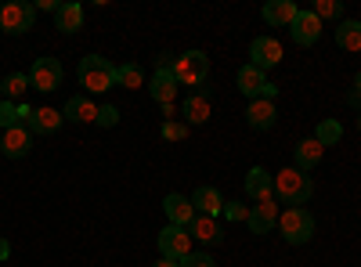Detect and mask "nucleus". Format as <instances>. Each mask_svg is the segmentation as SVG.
<instances>
[{"label":"nucleus","mask_w":361,"mask_h":267,"mask_svg":"<svg viewBox=\"0 0 361 267\" xmlns=\"http://www.w3.org/2000/svg\"><path fill=\"white\" fill-rule=\"evenodd\" d=\"M29 148H33V130L29 127H8L4 137H0V152H4L8 159H25Z\"/></svg>","instance_id":"obj_10"},{"label":"nucleus","mask_w":361,"mask_h":267,"mask_svg":"<svg viewBox=\"0 0 361 267\" xmlns=\"http://www.w3.org/2000/svg\"><path fill=\"white\" fill-rule=\"evenodd\" d=\"M224 217H228V221H246L250 210H246L243 202H224Z\"/></svg>","instance_id":"obj_34"},{"label":"nucleus","mask_w":361,"mask_h":267,"mask_svg":"<svg viewBox=\"0 0 361 267\" xmlns=\"http://www.w3.org/2000/svg\"><path fill=\"white\" fill-rule=\"evenodd\" d=\"M336 44H340L343 51H361V22H357V18L340 22V29H336Z\"/></svg>","instance_id":"obj_26"},{"label":"nucleus","mask_w":361,"mask_h":267,"mask_svg":"<svg viewBox=\"0 0 361 267\" xmlns=\"http://www.w3.org/2000/svg\"><path fill=\"white\" fill-rule=\"evenodd\" d=\"M54 29H58V33H80V29H83V8L80 4H73V0H69V4H62V8H58L54 11Z\"/></svg>","instance_id":"obj_23"},{"label":"nucleus","mask_w":361,"mask_h":267,"mask_svg":"<svg viewBox=\"0 0 361 267\" xmlns=\"http://www.w3.org/2000/svg\"><path fill=\"white\" fill-rule=\"evenodd\" d=\"M116 83L127 87V91H137V87H145V69L141 66H116Z\"/></svg>","instance_id":"obj_27"},{"label":"nucleus","mask_w":361,"mask_h":267,"mask_svg":"<svg viewBox=\"0 0 361 267\" xmlns=\"http://www.w3.org/2000/svg\"><path fill=\"white\" fill-rule=\"evenodd\" d=\"M180 267H217V263L209 260V253H188L185 260H180Z\"/></svg>","instance_id":"obj_33"},{"label":"nucleus","mask_w":361,"mask_h":267,"mask_svg":"<svg viewBox=\"0 0 361 267\" xmlns=\"http://www.w3.org/2000/svg\"><path fill=\"white\" fill-rule=\"evenodd\" d=\"M76 76H80V87H87L90 94H105V91L116 87V66L109 62V58H102V54L80 58Z\"/></svg>","instance_id":"obj_1"},{"label":"nucleus","mask_w":361,"mask_h":267,"mask_svg":"<svg viewBox=\"0 0 361 267\" xmlns=\"http://www.w3.org/2000/svg\"><path fill=\"white\" fill-rule=\"evenodd\" d=\"M163 137H166V141H185V137H188V127L177 123V120H166V123H163Z\"/></svg>","instance_id":"obj_32"},{"label":"nucleus","mask_w":361,"mask_h":267,"mask_svg":"<svg viewBox=\"0 0 361 267\" xmlns=\"http://www.w3.org/2000/svg\"><path fill=\"white\" fill-rule=\"evenodd\" d=\"M163 213L170 217V224L173 228H192V221H195V206H192V199L188 195H166L163 199Z\"/></svg>","instance_id":"obj_13"},{"label":"nucleus","mask_w":361,"mask_h":267,"mask_svg":"<svg viewBox=\"0 0 361 267\" xmlns=\"http://www.w3.org/2000/svg\"><path fill=\"white\" fill-rule=\"evenodd\" d=\"M62 62L58 58H37L33 62V69H29V87L33 91H44V94H51V91H58L62 87Z\"/></svg>","instance_id":"obj_6"},{"label":"nucleus","mask_w":361,"mask_h":267,"mask_svg":"<svg viewBox=\"0 0 361 267\" xmlns=\"http://www.w3.org/2000/svg\"><path fill=\"white\" fill-rule=\"evenodd\" d=\"M152 98L159 101V105H173V98L180 94V83H177V76H173V66H156V73H152Z\"/></svg>","instance_id":"obj_11"},{"label":"nucleus","mask_w":361,"mask_h":267,"mask_svg":"<svg viewBox=\"0 0 361 267\" xmlns=\"http://www.w3.org/2000/svg\"><path fill=\"white\" fill-rule=\"evenodd\" d=\"M152 267H180V260H166V256H163V260H156Z\"/></svg>","instance_id":"obj_37"},{"label":"nucleus","mask_w":361,"mask_h":267,"mask_svg":"<svg viewBox=\"0 0 361 267\" xmlns=\"http://www.w3.org/2000/svg\"><path fill=\"white\" fill-rule=\"evenodd\" d=\"M357 130H361V116H357Z\"/></svg>","instance_id":"obj_39"},{"label":"nucleus","mask_w":361,"mask_h":267,"mask_svg":"<svg viewBox=\"0 0 361 267\" xmlns=\"http://www.w3.org/2000/svg\"><path fill=\"white\" fill-rule=\"evenodd\" d=\"M296 11H300V8L293 4V0H267V4L260 8V18H264L267 25H279V29L286 25V29H289L293 18H296Z\"/></svg>","instance_id":"obj_16"},{"label":"nucleus","mask_w":361,"mask_h":267,"mask_svg":"<svg viewBox=\"0 0 361 267\" xmlns=\"http://www.w3.org/2000/svg\"><path fill=\"white\" fill-rule=\"evenodd\" d=\"M62 120H66V116L62 112H58V108H51V105H44V108H33V116H29V130H33V137L37 134H54L58 127H62Z\"/></svg>","instance_id":"obj_21"},{"label":"nucleus","mask_w":361,"mask_h":267,"mask_svg":"<svg viewBox=\"0 0 361 267\" xmlns=\"http://www.w3.org/2000/svg\"><path fill=\"white\" fill-rule=\"evenodd\" d=\"M275 120H279L275 101H267V98L250 101V108H246V123H250L253 130H271V127H275Z\"/></svg>","instance_id":"obj_18"},{"label":"nucleus","mask_w":361,"mask_h":267,"mask_svg":"<svg viewBox=\"0 0 361 267\" xmlns=\"http://www.w3.org/2000/svg\"><path fill=\"white\" fill-rule=\"evenodd\" d=\"M289 33H293V40H296L300 47H314L318 37H322V18H318L314 11H296Z\"/></svg>","instance_id":"obj_9"},{"label":"nucleus","mask_w":361,"mask_h":267,"mask_svg":"<svg viewBox=\"0 0 361 267\" xmlns=\"http://www.w3.org/2000/svg\"><path fill=\"white\" fill-rule=\"evenodd\" d=\"M0 91H4V101L22 105L25 91H33V87H29V73H11V76H4V83H0Z\"/></svg>","instance_id":"obj_25"},{"label":"nucleus","mask_w":361,"mask_h":267,"mask_svg":"<svg viewBox=\"0 0 361 267\" xmlns=\"http://www.w3.org/2000/svg\"><path fill=\"white\" fill-rule=\"evenodd\" d=\"M250 231L253 235H267L271 228H279V202L275 199H267V202H253V210L246 217Z\"/></svg>","instance_id":"obj_12"},{"label":"nucleus","mask_w":361,"mask_h":267,"mask_svg":"<svg viewBox=\"0 0 361 267\" xmlns=\"http://www.w3.org/2000/svg\"><path fill=\"white\" fill-rule=\"evenodd\" d=\"M314 192V181H311V173L304 170H296V166H286L275 173V199L279 202H289V210L300 202H307Z\"/></svg>","instance_id":"obj_2"},{"label":"nucleus","mask_w":361,"mask_h":267,"mask_svg":"<svg viewBox=\"0 0 361 267\" xmlns=\"http://www.w3.org/2000/svg\"><path fill=\"white\" fill-rule=\"evenodd\" d=\"M279 231L289 246H307L314 239V217L304 210V206H293V210L279 213Z\"/></svg>","instance_id":"obj_3"},{"label":"nucleus","mask_w":361,"mask_h":267,"mask_svg":"<svg viewBox=\"0 0 361 267\" xmlns=\"http://www.w3.org/2000/svg\"><path fill=\"white\" fill-rule=\"evenodd\" d=\"M180 112H185L188 127H202V123H209V94H206V87L192 91V94L185 98V105H180Z\"/></svg>","instance_id":"obj_15"},{"label":"nucleus","mask_w":361,"mask_h":267,"mask_svg":"<svg viewBox=\"0 0 361 267\" xmlns=\"http://www.w3.org/2000/svg\"><path fill=\"white\" fill-rule=\"evenodd\" d=\"M58 8H62L58 0H40V4H37V11H58Z\"/></svg>","instance_id":"obj_36"},{"label":"nucleus","mask_w":361,"mask_h":267,"mask_svg":"<svg viewBox=\"0 0 361 267\" xmlns=\"http://www.w3.org/2000/svg\"><path fill=\"white\" fill-rule=\"evenodd\" d=\"M314 15L325 22V18H340L343 15V4L340 0H314Z\"/></svg>","instance_id":"obj_29"},{"label":"nucleus","mask_w":361,"mask_h":267,"mask_svg":"<svg viewBox=\"0 0 361 267\" xmlns=\"http://www.w3.org/2000/svg\"><path fill=\"white\" fill-rule=\"evenodd\" d=\"M188 235H192L195 242H202V246H217V242H224V231H221L217 217H202V213H195Z\"/></svg>","instance_id":"obj_17"},{"label":"nucleus","mask_w":361,"mask_h":267,"mask_svg":"<svg viewBox=\"0 0 361 267\" xmlns=\"http://www.w3.org/2000/svg\"><path fill=\"white\" fill-rule=\"evenodd\" d=\"M314 141H318L322 148L340 144V141H343V127H340L336 120H322V123H318V130H314Z\"/></svg>","instance_id":"obj_28"},{"label":"nucleus","mask_w":361,"mask_h":267,"mask_svg":"<svg viewBox=\"0 0 361 267\" xmlns=\"http://www.w3.org/2000/svg\"><path fill=\"white\" fill-rule=\"evenodd\" d=\"M8 256H11V242L4 239V235H0V263H4Z\"/></svg>","instance_id":"obj_35"},{"label":"nucleus","mask_w":361,"mask_h":267,"mask_svg":"<svg viewBox=\"0 0 361 267\" xmlns=\"http://www.w3.org/2000/svg\"><path fill=\"white\" fill-rule=\"evenodd\" d=\"M279 62H282V44H279L275 37H257V40L250 44V66H257L260 73L275 69Z\"/></svg>","instance_id":"obj_8"},{"label":"nucleus","mask_w":361,"mask_h":267,"mask_svg":"<svg viewBox=\"0 0 361 267\" xmlns=\"http://www.w3.org/2000/svg\"><path fill=\"white\" fill-rule=\"evenodd\" d=\"M354 94L361 98V73H357V80H354Z\"/></svg>","instance_id":"obj_38"},{"label":"nucleus","mask_w":361,"mask_h":267,"mask_svg":"<svg viewBox=\"0 0 361 267\" xmlns=\"http://www.w3.org/2000/svg\"><path fill=\"white\" fill-rule=\"evenodd\" d=\"M173 76H177L180 87L199 91V87L209 80V58L202 51H185L180 58H173Z\"/></svg>","instance_id":"obj_4"},{"label":"nucleus","mask_w":361,"mask_h":267,"mask_svg":"<svg viewBox=\"0 0 361 267\" xmlns=\"http://www.w3.org/2000/svg\"><path fill=\"white\" fill-rule=\"evenodd\" d=\"M0 127H18V105L15 101H0Z\"/></svg>","instance_id":"obj_30"},{"label":"nucleus","mask_w":361,"mask_h":267,"mask_svg":"<svg viewBox=\"0 0 361 267\" xmlns=\"http://www.w3.org/2000/svg\"><path fill=\"white\" fill-rule=\"evenodd\" d=\"M188 199H192V206H195V213H202V217H221V213H224V199H221V192H217V188H209V185L195 188V195H188Z\"/></svg>","instance_id":"obj_19"},{"label":"nucleus","mask_w":361,"mask_h":267,"mask_svg":"<svg viewBox=\"0 0 361 267\" xmlns=\"http://www.w3.org/2000/svg\"><path fill=\"white\" fill-rule=\"evenodd\" d=\"M94 123H98V127H116V123H119V108H116V105H98Z\"/></svg>","instance_id":"obj_31"},{"label":"nucleus","mask_w":361,"mask_h":267,"mask_svg":"<svg viewBox=\"0 0 361 267\" xmlns=\"http://www.w3.org/2000/svg\"><path fill=\"white\" fill-rule=\"evenodd\" d=\"M62 116H66L69 123H94V116H98V105L90 101L87 94H73V98L66 101Z\"/></svg>","instance_id":"obj_20"},{"label":"nucleus","mask_w":361,"mask_h":267,"mask_svg":"<svg viewBox=\"0 0 361 267\" xmlns=\"http://www.w3.org/2000/svg\"><path fill=\"white\" fill-rule=\"evenodd\" d=\"M156 246H159V253H163L166 260H185V256L192 253V235H188V228H173V224H166V228L159 231Z\"/></svg>","instance_id":"obj_7"},{"label":"nucleus","mask_w":361,"mask_h":267,"mask_svg":"<svg viewBox=\"0 0 361 267\" xmlns=\"http://www.w3.org/2000/svg\"><path fill=\"white\" fill-rule=\"evenodd\" d=\"M293 156H296V170H304V173H307V170H314V166L322 163L325 148H322L314 137H307V141H300V144H296V152H293Z\"/></svg>","instance_id":"obj_24"},{"label":"nucleus","mask_w":361,"mask_h":267,"mask_svg":"<svg viewBox=\"0 0 361 267\" xmlns=\"http://www.w3.org/2000/svg\"><path fill=\"white\" fill-rule=\"evenodd\" d=\"M246 195L253 199V202H267V199H275V177H271L264 166H253L250 173H246Z\"/></svg>","instance_id":"obj_14"},{"label":"nucleus","mask_w":361,"mask_h":267,"mask_svg":"<svg viewBox=\"0 0 361 267\" xmlns=\"http://www.w3.org/2000/svg\"><path fill=\"white\" fill-rule=\"evenodd\" d=\"M271 80H267V73H260L257 66H243L238 69V91H243L250 101H257L260 94H264V87H267Z\"/></svg>","instance_id":"obj_22"},{"label":"nucleus","mask_w":361,"mask_h":267,"mask_svg":"<svg viewBox=\"0 0 361 267\" xmlns=\"http://www.w3.org/2000/svg\"><path fill=\"white\" fill-rule=\"evenodd\" d=\"M33 22H37V8L25 4V0H8V4L0 8V29H4V33H11V37L29 33V29H33Z\"/></svg>","instance_id":"obj_5"}]
</instances>
